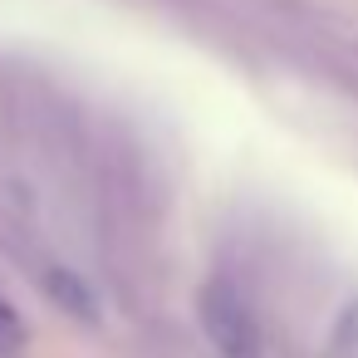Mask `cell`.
Here are the masks:
<instances>
[{
  "label": "cell",
  "mask_w": 358,
  "mask_h": 358,
  "mask_svg": "<svg viewBox=\"0 0 358 358\" xmlns=\"http://www.w3.org/2000/svg\"><path fill=\"white\" fill-rule=\"evenodd\" d=\"M30 353V329L20 319V309L0 294V358H25Z\"/></svg>",
  "instance_id": "3957f363"
},
{
  "label": "cell",
  "mask_w": 358,
  "mask_h": 358,
  "mask_svg": "<svg viewBox=\"0 0 358 358\" xmlns=\"http://www.w3.org/2000/svg\"><path fill=\"white\" fill-rule=\"evenodd\" d=\"M196 324L206 334V343L221 358H260L265 338H260V319L250 309V299L231 285V280H206L196 294Z\"/></svg>",
  "instance_id": "6da1fadb"
},
{
  "label": "cell",
  "mask_w": 358,
  "mask_h": 358,
  "mask_svg": "<svg viewBox=\"0 0 358 358\" xmlns=\"http://www.w3.org/2000/svg\"><path fill=\"white\" fill-rule=\"evenodd\" d=\"M40 289H45L69 319H79V324H89L94 309H99V304H94V289H89L69 265H45V270H40Z\"/></svg>",
  "instance_id": "7a4b0ae2"
}]
</instances>
